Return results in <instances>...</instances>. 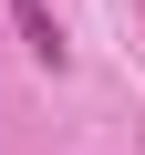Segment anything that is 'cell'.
I'll use <instances>...</instances> for the list:
<instances>
[{
  "instance_id": "1",
  "label": "cell",
  "mask_w": 145,
  "mask_h": 155,
  "mask_svg": "<svg viewBox=\"0 0 145 155\" xmlns=\"http://www.w3.org/2000/svg\"><path fill=\"white\" fill-rule=\"evenodd\" d=\"M11 31H21V52H31L42 72L72 62V52H62V21H52V0H11Z\"/></svg>"
}]
</instances>
